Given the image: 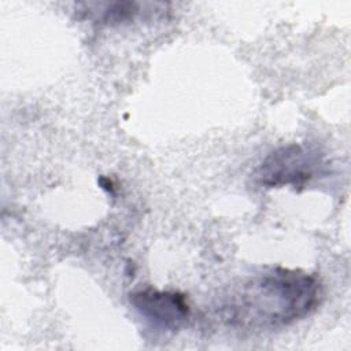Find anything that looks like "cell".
<instances>
[{"instance_id": "6da1fadb", "label": "cell", "mask_w": 351, "mask_h": 351, "mask_svg": "<svg viewBox=\"0 0 351 351\" xmlns=\"http://www.w3.org/2000/svg\"><path fill=\"white\" fill-rule=\"evenodd\" d=\"M322 298L324 288L317 276L298 269L273 267L233 289L219 311L222 319L234 329L274 330L308 317Z\"/></svg>"}, {"instance_id": "7a4b0ae2", "label": "cell", "mask_w": 351, "mask_h": 351, "mask_svg": "<svg viewBox=\"0 0 351 351\" xmlns=\"http://www.w3.org/2000/svg\"><path fill=\"white\" fill-rule=\"evenodd\" d=\"M322 166L317 151L302 144H288L271 151L255 170V180L265 188H303Z\"/></svg>"}, {"instance_id": "3957f363", "label": "cell", "mask_w": 351, "mask_h": 351, "mask_svg": "<svg viewBox=\"0 0 351 351\" xmlns=\"http://www.w3.org/2000/svg\"><path fill=\"white\" fill-rule=\"evenodd\" d=\"M130 303L154 326L177 330L188 321L191 307L185 295L176 291L144 288L130 295Z\"/></svg>"}, {"instance_id": "277c9868", "label": "cell", "mask_w": 351, "mask_h": 351, "mask_svg": "<svg viewBox=\"0 0 351 351\" xmlns=\"http://www.w3.org/2000/svg\"><path fill=\"white\" fill-rule=\"evenodd\" d=\"M100 12L97 21L104 25H118L132 21L140 12V4L136 1H114L99 4Z\"/></svg>"}]
</instances>
